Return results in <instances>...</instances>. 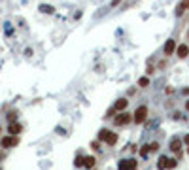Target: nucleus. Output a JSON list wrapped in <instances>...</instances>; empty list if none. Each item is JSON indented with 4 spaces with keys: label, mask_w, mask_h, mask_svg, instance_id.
<instances>
[{
    "label": "nucleus",
    "mask_w": 189,
    "mask_h": 170,
    "mask_svg": "<svg viewBox=\"0 0 189 170\" xmlns=\"http://www.w3.org/2000/svg\"><path fill=\"white\" fill-rule=\"evenodd\" d=\"M146 119H148V106H138L134 110V113H132V121L136 125H142Z\"/></svg>",
    "instance_id": "1"
},
{
    "label": "nucleus",
    "mask_w": 189,
    "mask_h": 170,
    "mask_svg": "<svg viewBox=\"0 0 189 170\" xmlns=\"http://www.w3.org/2000/svg\"><path fill=\"white\" fill-rule=\"evenodd\" d=\"M130 121H132V115H130V113H127V111H119V115H115V117H114V123L117 125V127L129 125Z\"/></svg>",
    "instance_id": "2"
},
{
    "label": "nucleus",
    "mask_w": 189,
    "mask_h": 170,
    "mask_svg": "<svg viewBox=\"0 0 189 170\" xmlns=\"http://www.w3.org/2000/svg\"><path fill=\"white\" fill-rule=\"evenodd\" d=\"M0 144H2L4 149H9V147H15V145L19 144V138H17V136H13V134H9V136H4V138L0 140Z\"/></svg>",
    "instance_id": "3"
},
{
    "label": "nucleus",
    "mask_w": 189,
    "mask_h": 170,
    "mask_svg": "<svg viewBox=\"0 0 189 170\" xmlns=\"http://www.w3.org/2000/svg\"><path fill=\"white\" fill-rule=\"evenodd\" d=\"M138 168V161L136 159H125L119 163V170H136Z\"/></svg>",
    "instance_id": "4"
},
{
    "label": "nucleus",
    "mask_w": 189,
    "mask_h": 170,
    "mask_svg": "<svg viewBox=\"0 0 189 170\" xmlns=\"http://www.w3.org/2000/svg\"><path fill=\"white\" fill-rule=\"evenodd\" d=\"M176 47H178L176 40H166L164 47H163V53H164V57H170V55H174V53H176Z\"/></svg>",
    "instance_id": "5"
},
{
    "label": "nucleus",
    "mask_w": 189,
    "mask_h": 170,
    "mask_svg": "<svg viewBox=\"0 0 189 170\" xmlns=\"http://www.w3.org/2000/svg\"><path fill=\"white\" fill-rule=\"evenodd\" d=\"M176 55L180 57V59H185V57H189V45L187 43H180L176 47Z\"/></svg>",
    "instance_id": "6"
},
{
    "label": "nucleus",
    "mask_w": 189,
    "mask_h": 170,
    "mask_svg": "<svg viewBox=\"0 0 189 170\" xmlns=\"http://www.w3.org/2000/svg\"><path fill=\"white\" fill-rule=\"evenodd\" d=\"M114 108H115V111H127V108H129V100H127V98H117L115 104H114Z\"/></svg>",
    "instance_id": "7"
},
{
    "label": "nucleus",
    "mask_w": 189,
    "mask_h": 170,
    "mask_svg": "<svg viewBox=\"0 0 189 170\" xmlns=\"http://www.w3.org/2000/svg\"><path fill=\"white\" fill-rule=\"evenodd\" d=\"M182 145H183V140H180V138H172L168 147H170L172 153H178V151H182Z\"/></svg>",
    "instance_id": "8"
},
{
    "label": "nucleus",
    "mask_w": 189,
    "mask_h": 170,
    "mask_svg": "<svg viewBox=\"0 0 189 170\" xmlns=\"http://www.w3.org/2000/svg\"><path fill=\"white\" fill-rule=\"evenodd\" d=\"M185 9H189V0H182V2L178 4V8H176V15L182 17V15L185 13Z\"/></svg>",
    "instance_id": "9"
},
{
    "label": "nucleus",
    "mask_w": 189,
    "mask_h": 170,
    "mask_svg": "<svg viewBox=\"0 0 189 170\" xmlns=\"http://www.w3.org/2000/svg\"><path fill=\"white\" fill-rule=\"evenodd\" d=\"M168 161H170V159L166 155H161L159 161H157V170H166V168H168Z\"/></svg>",
    "instance_id": "10"
},
{
    "label": "nucleus",
    "mask_w": 189,
    "mask_h": 170,
    "mask_svg": "<svg viewBox=\"0 0 189 170\" xmlns=\"http://www.w3.org/2000/svg\"><path fill=\"white\" fill-rule=\"evenodd\" d=\"M8 130H9V134H13V136H17L21 130H23V127H21V123H9V127H8Z\"/></svg>",
    "instance_id": "11"
},
{
    "label": "nucleus",
    "mask_w": 189,
    "mask_h": 170,
    "mask_svg": "<svg viewBox=\"0 0 189 170\" xmlns=\"http://www.w3.org/2000/svg\"><path fill=\"white\" fill-rule=\"evenodd\" d=\"M95 164H96V159H95V155H87L85 157V168H95Z\"/></svg>",
    "instance_id": "12"
},
{
    "label": "nucleus",
    "mask_w": 189,
    "mask_h": 170,
    "mask_svg": "<svg viewBox=\"0 0 189 170\" xmlns=\"http://www.w3.org/2000/svg\"><path fill=\"white\" fill-rule=\"evenodd\" d=\"M106 144H108V145H115V144H117V134H115V132H110L108 138H106Z\"/></svg>",
    "instance_id": "13"
},
{
    "label": "nucleus",
    "mask_w": 189,
    "mask_h": 170,
    "mask_svg": "<svg viewBox=\"0 0 189 170\" xmlns=\"http://www.w3.org/2000/svg\"><path fill=\"white\" fill-rule=\"evenodd\" d=\"M148 85H149V77H148V76H142V77L138 79V87H140V89H146Z\"/></svg>",
    "instance_id": "14"
},
{
    "label": "nucleus",
    "mask_w": 189,
    "mask_h": 170,
    "mask_svg": "<svg viewBox=\"0 0 189 170\" xmlns=\"http://www.w3.org/2000/svg\"><path fill=\"white\" fill-rule=\"evenodd\" d=\"M40 11H42V13H53L55 8L49 6V4H42V6H40Z\"/></svg>",
    "instance_id": "15"
},
{
    "label": "nucleus",
    "mask_w": 189,
    "mask_h": 170,
    "mask_svg": "<svg viewBox=\"0 0 189 170\" xmlns=\"http://www.w3.org/2000/svg\"><path fill=\"white\" fill-rule=\"evenodd\" d=\"M108 134H110V130H108V129H100V132H98V140H100V142H106Z\"/></svg>",
    "instance_id": "16"
},
{
    "label": "nucleus",
    "mask_w": 189,
    "mask_h": 170,
    "mask_svg": "<svg viewBox=\"0 0 189 170\" xmlns=\"http://www.w3.org/2000/svg\"><path fill=\"white\" fill-rule=\"evenodd\" d=\"M83 164H85V157H81V155H80V157H76V161H74V166H76V168H81Z\"/></svg>",
    "instance_id": "17"
},
{
    "label": "nucleus",
    "mask_w": 189,
    "mask_h": 170,
    "mask_svg": "<svg viewBox=\"0 0 189 170\" xmlns=\"http://www.w3.org/2000/svg\"><path fill=\"white\" fill-rule=\"evenodd\" d=\"M148 153H149V144L144 145V147H140V155H142V157H148Z\"/></svg>",
    "instance_id": "18"
},
{
    "label": "nucleus",
    "mask_w": 189,
    "mask_h": 170,
    "mask_svg": "<svg viewBox=\"0 0 189 170\" xmlns=\"http://www.w3.org/2000/svg\"><path fill=\"white\" fill-rule=\"evenodd\" d=\"M8 119H9V123H15V119H17V111H9V113H8Z\"/></svg>",
    "instance_id": "19"
},
{
    "label": "nucleus",
    "mask_w": 189,
    "mask_h": 170,
    "mask_svg": "<svg viewBox=\"0 0 189 170\" xmlns=\"http://www.w3.org/2000/svg\"><path fill=\"white\" fill-rule=\"evenodd\" d=\"M157 149H159V142H151V144H149V153L157 151Z\"/></svg>",
    "instance_id": "20"
},
{
    "label": "nucleus",
    "mask_w": 189,
    "mask_h": 170,
    "mask_svg": "<svg viewBox=\"0 0 189 170\" xmlns=\"http://www.w3.org/2000/svg\"><path fill=\"white\" fill-rule=\"evenodd\" d=\"M91 149L98 151V149H100V142H91Z\"/></svg>",
    "instance_id": "21"
},
{
    "label": "nucleus",
    "mask_w": 189,
    "mask_h": 170,
    "mask_svg": "<svg viewBox=\"0 0 189 170\" xmlns=\"http://www.w3.org/2000/svg\"><path fill=\"white\" fill-rule=\"evenodd\" d=\"M176 166H178V161H176V159H170V161H168V170H172Z\"/></svg>",
    "instance_id": "22"
},
{
    "label": "nucleus",
    "mask_w": 189,
    "mask_h": 170,
    "mask_svg": "<svg viewBox=\"0 0 189 170\" xmlns=\"http://www.w3.org/2000/svg\"><path fill=\"white\" fill-rule=\"evenodd\" d=\"M106 117H115V108H110L106 111Z\"/></svg>",
    "instance_id": "23"
},
{
    "label": "nucleus",
    "mask_w": 189,
    "mask_h": 170,
    "mask_svg": "<svg viewBox=\"0 0 189 170\" xmlns=\"http://www.w3.org/2000/svg\"><path fill=\"white\" fill-rule=\"evenodd\" d=\"M146 72H148V76H151V74H153V72H155V68H153V66H151V64H149V66H148V68H146Z\"/></svg>",
    "instance_id": "24"
},
{
    "label": "nucleus",
    "mask_w": 189,
    "mask_h": 170,
    "mask_svg": "<svg viewBox=\"0 0 189 170\" xmlns=\"http://www.w3.org/2000/svg\"><path fill=\"white\" fill-rule=\"evenodd\" d=\"M119 2H121V0H112V4H110V6L115 8V6H119Z\"/></svg>",
    "instance_id": "25"
},
{
    "label": "nucleus",
    "mask_w": 189,
    "mask_h": 170,
    "mask_svg": "<svg viewBox=\"0 0 189 170\" xmlns=\"http://www.w3.org/2000/svg\"><path fill=\"white\" fill-rule=\"evenodd\" d=\"M183 144H185V145H189V134H185V136H183Z\"/></svg>",
    "instance_id": "26"
},
{
    "label": "nucleus",
    "mask_w": 189,
    "mask_h": 170,
    "mask_svg": "<svg viewBox=\"0 0 189 170\" xmlns=\"http://www.w3.org/2000/svg\"><path fill=\"white\" fill-rule=\"evenodd\" d=\"M185 110H187V111H189V100H187V102H185Z\"/></svg>",
    "instance_id": "27"
},
{
    "label": "nucleus",
    "mask_w": 189,
    "mask_h": 170,
    "mask_svg": "<svg viewBox=\"0 0 189 170\" xmlns=\"http://www.w3.org/2000/svg\"><path fill=\"white\" fill-rule=\"evenodd\" d=\"M183 95H189V89H183Z\"/></svg>",
    "instance_id": "28"
},
{
    "label": "nucleus",
    "mask_w": 189,
    "mask_h": 170,
    "mask_svg": "<svg viewBox=\"0 0 189 170\" xmlns=\"http://www.w3.org/2000/svg\"><path fill=\"white\" fill-rule=\"evenodd\" d=\"M2 157H4V153H0V159H2Z\"/></svg>",
    "instance_id": "29"
},
{
    "label": "nucleus",
    "mask_w": 189,
    "mask_h": 170,
    "mask_svg": "<svg viewBox=\"0 0 189 170\" xmlns=\"http://www.w3.org/2000/svg\"><path fill=\"white\" fill-rule=\"evenodd\" d=\"M187 155H189V145H187Z\"/></svg>",
    "instance_id": "30"
},
{
    "label": "nucleus",
    "mask_w": 189,
    "mask_h": 170,
    "mask_svg": "<svg viewBox=\"0 0 189 170\" xmlns=\"http://www.w3.org/2000/svg\"><path fill=\"white\" fill-rule=\"evenodd\" d=\"M187 36H189V32H187Z\"/></svg>",
    "instance_id": "31"
},
{
    "label": "nucleus",
    "mask_w": 189,
    "mask_h": 170,
    "mask_svg": "<svg viewBox=\"0 0 189 170\" xmlns=\"http://www.w3.org/2000/svg\"><path fill=\"white\" fill-rule=\"evenodd\" d=\"M0 170H2V168H0Z\"/></svg>",
    "instance_id": "32"
}]
</instances>
